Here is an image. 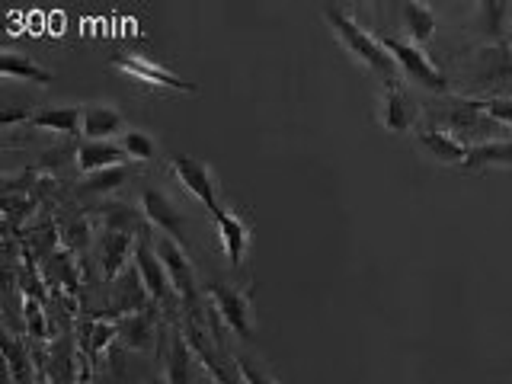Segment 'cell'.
<instances>
[{
	"label": "cell",
	"mask_w": 512,
	"mask_h": 384,
	"mask_svg": "<svg viewBox=\"0 0 512 384\" xmlns=\"http://www.w3.org/2000/svg\"><path fill=\"white\" fill-rule=\"evenodd\" d=\"M324 16H327V23L333 26L336 36L343 39V45L365 64V68H372L375 74H381L384 84H391V80H400V68H397V61L391 58L388 48H384L378 39L368 36V32L356 20H352V16L343 7H327Z\"/></svg>",
	"instance_id": "obj_1"
},
{
	"label": "cell",
	"mask_w": 512,
	"mask_h": 384,
	"mask_svg": "<svg viewBox=\"0 0 512 384\" xmlns=\"http://www.w3.org/2000/svg\"><path fill=\"white\" fill-rule=\"evenodd\" d=\"M208 298H212L215 314L228 324L240 340H250L253 336V311H250V295L244 288L224 285V282H208L205 285Z\"/></svg>",
	"instance_id": "obj_2"
},
{
	"label": "cell",
	"mask_w": 512,
	"mask_h": 384,
	"mask_svg": "<svg viewBox=\"0 0 512 384\" xmlns=\"http://www.w3.org/2000/svg\"><path fill=\"white\" fill-rule=\"evenodd\" d=\"M384 48L391 52V58L397 61V68L404 71L410 80H416L420 87H426V90H445L448 87V80H445V74L432 64L429 58H426V52L416 42H404V39H384L381 42Z\"/></svg>",
	"instance_id": "obj_3"
},
{
	"label": "cell",
	"mask_w": 512,
	"mask_h": 384,
	"mask_svg": "<svg viewBox=\"0 0 512 384\" xmlns=\"http://www.w3.org/2000/svg\"><path fill=\"white\" fill-rule=\"evenodd\" d=\"M170 167L176 173V180H180L192 196H196L208 212L218 215L221 212V202H218V180L208 164H202V160L196 157H186V154H176L170 160Z\"/></svg>",
	"instance_id": "obj_4"
},
{
	"label": "cell",
	"mask_w": 512,
	"mask_h": 384,
	"mask_svg": "<svg viewBox=\"0 0 512 384\" xmlns=\"http://www.w3.org/2000/svg\"><path fill=\"white\" fill-rule=\"evenodd\" d=\"M154 247H157L160 260H164V266H167V276H170L173 292L180 295L183 301H192V298H196V292H199V285H196V269H192V263H189V256H186V250H183L180 240H173V237H167V234H160V237L154 240Z\"/></svg>",
	"instance_id": "obj_5"
},
{
	"label": "cell",
	"mask_w": 512,
	"mask_h": 384,
	"mask_svg": "<svg viewBox=\"0 0 512 384\" xmlns=\"http://www.w3.org/2000/svg\"><path fill=\"white\" fill-rule=\"evenodd\" d=\"M141 212L148 218L160 234H167L173 240H180L183 244V228H186V215L180 212V205H176L167 192L160 189H144L141 196Z\"/></svg>",
	"instance_id": "obj_6"
},
{
	"label": "cell",
	"mask_w": 512,
	"mask_h": 384,
	"mask_svg": "<svg viewBox=\"0 0 512 384\" xmlns=\"http://www.w3.org/2000/svg\"><path fill=\"white\" fill-rule=\"evenodd\" d=\"M119 71H125L128 77L135 80H144V84H157V87H167V90H180V93H196V84H189V80L170 74L167 68H160V64L148 61V58H138V55H116L112 58Z\"/></svg>",
	"instance_id": "obj_7"
},
{
	"label": "cell",
	"mask_w": 512,
	"mask_h": 384,
	"mask_svg": "<svg viewBox=\"0 0 512 384\" xmlns=\"http://www.w3.org/2000/svg\"><path fill=\"white\" fill-rule=\"evenodd\" d=\"M135 269H138V276H141L144 288H148L154 301L157 298H167L173 292L170 276H167V266H164V260H160L157 247H151L148 237H141L138 247H135Z\"/></svg>",
	"instance_id": "obj_8"
},
{
	"label": "cell",
	"mask_w": 512,
	"mask_h": 384,
	"mask_svg": "<svg viewBox=\"0 0 512 384\" xmlns=\"http://www.w3.org/2000/svg\"><path fill=\"white\" fill-rule=\"evenodd\" d=\"M381 125L388 128V132H407L413 128L416 116H420V109H416L413 96L404 90L400 80H391L388 90H384V100H381Z\"/></svg>",
	"instance_id": "obj_9"
},
{
	"label": "cell",
	"mask_w": 512,
	"mask_h": 384,
	"mask_svg": "<svg viewBox=\"0 0 512 384\" xmlns=\"http://www.w3.org/2000/svg\"><path fill=\"white\" fill-rule=\"evenodd\" d=\"M218 221V237L224 244V253H228V260L234 269L244 266V256H247V247H250V228L247 221L240 218L234 208H221V212L215 215Z\"/></svg>",
	"instance_id": "obj_10"
},
{
	"label": "cell",
	"mask_w": 512,
	"mask_h": 384,
	"mask_svg": "<svg viewBox=\"0 0 512 384\" xmlns=\"http://www.w3.org/2000/svg\"><path fill=\"white\" fill-rule=\"evenodd\" d=\"M87 141H112L119 132H128L125 128V116L109 103H90L84 106V125H80Z\"/></svg>",
	"instance_id": "obj_11"
},
{
	"label": "cell",
	"mask_w": 512,
	"mask_h": 384,
	"mask_svg": "<svg viewBox=\"0 0 512 384\" xmlns=\"http://www.w3.org/2000/svg\"><path fill=\"white\" fill-rule=\"evenodd\" d=\"M416 138H420L423 148L432 157H436V160H442V164H452V167H464V164H468L471 144L461 141L458 135L442 132V128H423V132L416 135Z\"/></svg>",
	"instance_id": "obj_12"
},
{
	"label": "cell",
	"mask_w": 512,
	"mask_h": 384,
	"mask_svg": "<svg viewBox=\"0 0 512 384\" xmlns=\"http://www.w3.org/2000/svg\"><path fill=\"white\" fill-rule=\"evenodd\" d=\"M128 154L122 151L119 141H80L77 148V167L80 173H96V170H109V167H122Z\"/></svg>",
	"instance_id": "obj_13"
},
{
	"label": "cell",
	"mask_w": 512,
	"mask_h": 384,
	"mask_svg": "<svg viewBox=\"0 0 512 384\" xmlns=\"http://www.w3.org/2000/svg\"><path fill=\"white\" fill-rule=\"evenodd\" d=\"M135 240L128 231H116V228H106L103 240H100V253H103V276L106 279H119L125 266H128V256H135Z\"/></svg>",
	"instance_id": "obj_14"
},
{
	"label": "cell",
	"mask_w": 512,
	"mask_h": 384,
	"mask_svg": "<svg viewBox=\"0 0 512 384\" xmlns=\"http://www.w3.org/2000/svg\"><path fill=\"white\" fill-rule=\"evenodd\" d=\"M32 128H42V132H61V135H77L80 125H84V109L80 106H48L29 116Z\"/></svg>",
	"instance_id": "obj_15"
},
{
	"label": "cell",
	"mask_w": 512,
	"mask_h": 384,
	"mask_svg": "<svg viewBox=\"0 0 512 384\" xmlns=\"http://www.w3.org/2000/svg\"><path fill=\"white\" fill-rule=\"evenodd\" d=\"M464 167H512V138H490L471 144Z\"/></svg>",
	"instance_id": "obj_16"
},
{
	"label": "cell",
	"mask_w": 512,
	"mask_h": 384,
	"mask_svg": "<svg viewBox=\"0 0 512 384\" xmlns=\"http://www.w3.org/2000/svg\"><path fill=\"white\" fill-rule=\"evenodd\" d=\"M0 71H4L7 80H32V84H39V87L52 84V71L39 68L36 61L20 52H4V58H0Z\"/></svg>",
	"instance_id": "obj_17"
},
{
	"label": "cell",
	"mask_w": 512,
	"mask_h": 384,
	"mask_svg": "<svg viewBox=\"0 0 512 384\" xmlns=\"http://www.w3.org/2000/svg\"><path fill=\"white\" fill-rule=\"evenodd\" d=\"M404 16H407V29H410V39L416 42V45H423V42H429L432 36H436V13H432L429 7H423V4H407L404 7Z\"/></svg>",
	"instance_id": "obj_18"
},
{
	"label": "cell",
	"mask_w": 512,
	"mask_h": 384,
	"mask_svg": "<svg viewBox=\"0 0 512 384\" xmlns=\"http://www.w3.org/2000/svg\"><path fill=\"white\" fill-rule=\"evenodd\" d=\"M119 144L128 154V160H154L157 157V141L148 132H138V128H128Z\"/></svg>",
	"instance_id": "obj_19"
},
{
	"label": "cell",
	"mask_w": 512,
	"mask_h": 384,
	"mask_svg": "<svg viewBox=\"0 0 512 384\" xmlns=\"http://www.w3.org/2000/svg\"><path fill=\"white\" fill-rule=\"evenodd\" d=\"M128 170L125 167H109V170H96V173H87L84 183H80V189L84 192H109L125 183Z\"/></svg>",
	"instance_id": "obj_20"
},
{
	"label": "cell",
	"mask_w": 512,
	"mask_h": 384,
	"mask_svg": "<svg viewBox=\"0 0 512 384\" xmlns=\"http://www.w3.org/2000/svg\"><path fill=\"white\" fill-rule=\"evenodd\" d=\"M148 330H151L148 314H128L122 324H119V333L132 346H148Z\"/></svg>",
	"instance_id": "obj_21"
},
{
	"label": "cell",
	"mask_w": 512,
	"mask_h": 384,
	"mask_svg": "<svg viewBox=\"0 0 512 384\" xmlns=\"http://www.w3.org/2000/svg\"><path fill=\"white\" fill-rule=\"evenodd\" d=\"M170 384H189V352L186 343H173V359H170Z\"/></svg>",
	"instance_id": "obj_22"
},
{
	"label": "cell",
	"mask_w": 512,
	"mask_h": 384,
	"mask_svg": "<svg viewBox=\"0 0 512 384\" xmlns=\"http://www.w3.org/2000/svg\"><path fill=\"white\" fill-rule=\"evenodd\" d=\"M237 372H240V378H244V384H279L260 362H253V359H247V356H240V359H237Z\"/></svg>",
	"instance_id": "obj_23"
},
{
	"label": "cell",
	"mask_w": 512,
	"mask_h": 384,
	"mask_svg": "<svg viewBox=\"0 0 512 384\" xmlns=\"http://www.w3.org/2000/svg\"><path fill=\"white\" fill-rule=\"evenodd\" d=\"M484 112L500 125H512V96H493V100H480Z\"/></svg>",
	"instance_id": "obj_24"
},
{
	"label": "cell",
	"mask_w": 512,
	"mask_h": 384,
	"mask_svg": "<svg viewBox=\"0 0 512 384\" xmlns=\"http://www.w3.org/2000/svg\"><path fill=\"white\" fill-rule=\"evenodd\" d=\"M26 317H29L32 336H45V320H42V311H39L36 301H26Z\"/></svg>",
	"instance_id": "obj_25"
},
{
	"label": "cell",
	"mask_w": 512,
	"mask_h": 384,
	"mask_svg": "<svg viewBox=\"0 0 512 384\" xmlns=\"http://www.w3.org/2000/svg\"><path fill=\"white\" fill-rule=\"evenodd\" d=\"M157 384H164V381H157Z\"/></svg>",
	"instance_id": "obj_26"
}]
</instances>
